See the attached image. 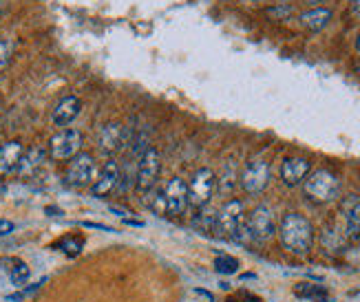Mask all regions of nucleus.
Segmentation results:
<instances>
[{"label":"nucleus","instance_id":"2eb2a0df","mask_svg":"<svg viewBox=\"0 0 360 302\" xmlns=\"http://www.w3.org/2000/svg\"><path fill=\"white\" fill-rule=\"evenodd\" d=\"M22 155H25V148L20 141H9V144L0 146V179L9 172H15Z\"/></svg>","mask_w":360,"mask_h":302},{"label":"nucleus","instance_id":"f3484780","mask_svg":"<svg viewBox=\"0 0 360 302\" xmlns=\"http://www.w3.org/2000/svg\"><path fill=\"white\" fill-rule=\"evenodd\" d=\"M44 157H46V150L44 148H31V150H25L22 159H20V164L18 168H15V172L20 174V177H31L44 162Z\"/></svg>","mask_w":360,"mask_h":302},{"label":"nucleus","instance_id":"f03ea898","mask_svg":"<svg viewBox=\"0 0 360 302\" xmlns=\"http://www.w3.org/2000/svg\"><path fill=\"white\" fill-rule=\"evenodd\" d=\"M219 236L230 238V241H239L245 243L250 241V232L245 225V216H243V203L241 201H228L221 212L217 214V230Z\"/></svg>","mask_w":360,"mask_h":302},{"label":"nucleus","instance_id":"9d476101","mask_svg":"<svg viewBox=\"0 0 360 302\" xmlns=\"http://www.w3.org/2000/svg\"><path fill=\"white\" fill-rule=\"evenodd\" d=\"M245 225H248L250 238H255V241H268L274 234V214L268 205H257V208L250 212Z\"/></svg>","mask_w":360,"mask_h":302},{"label":"nucleus","instance_id":"cd10ccee","mask_svg":"<svg viewBox=\"0 0 360 302\" xmlns=\"http://www.w3.org/2000/svg\"><path fill=\"white\" fill-rule=\"evenodd\" d=\"M44 212H46V214H51V216H60V214H62V210H58V208H46Z\"/></svg>","mask_w":360,"mask_h":302},{"label":"nucleus","instance_id":"6e6552de","mask_svg":"<svg viewBox=\"0 0 360 302\" xmlns=\"http://www.w3.org/2000/svg\"><path fill=\"white\" fill-rule=\"evenodd\" d=\"M270 183V166L263 159L250 162L241 172V185L248 195H261Z\"/></svg>","mask_w":360,"mask_h":302},{"label":"nucleus","instance_id":"a211bd4d","mask_svg":"<svg viewBox=\"0 0 360 302\" xmlns=\"http://www.w3.org/2000/svg\"><path fill=\"white\" fill-rule=\"evenodd\" d=\"M332 20V11L330 9H323V7H316V9H309L305 13H301V25L309 31H321L330 25Z\"/></svg>","mask_w":360,"mask_h":302},{"label":"nucleus","instance_id":"dca6fc26","mask_svg":"<svg viewBox=\"0 0 360 302\" xmlns=\"http://www.w3.org/2000/svg\"><path fill=\"white\" fill-rule=\"evenodd\" d=\"M80 100L73 98V95H69V98L60 100L58 106L53 108V124L56 126H67L71 124L77 115H80Z\"/></svg>","mask_w":360,"mask_h":302},{"label":"nucleus","instance_id":"4468645a","mask_svg":"<svg viewBox=\"0 0 360 302\" xmlns=\"http://www.w3.org/2000/svg\"><path fill=\"white\" fill-rule=\"evenodd\" d=\"M342 221H345L347 238L360 236V197H347L342 201Z\"/></svg>","mask_w":360,"mask_h":302},{"label":"nucleus","instance_id":"ddd939ff","mask_svg":"<svg viewBox=\"0 0 360 302\" xmlns=\"http://www.w3.org/2000/svg\"><path fill=\"white\" fill-rule=\"evenodd\" d=\"M309 170H311V164L307 162V159L290 157L283 162V166H281V179H283L285 185L294 188V185H299L307 179Z\"/></svg>","mask_w":360,"mask_h":302},{"label":"nucleus","instance_id":"9b49d317","mask_svg":"<svg viewBox=\"0 0 360 302\" xmlns=\"http://www.w3.org/2000/svg\"><path fill=\"white\" fill-rule=\"evenodd\" d=\"M98 141H100V148L106 155H115V152L127 148V144H129L131 139H129V133H127V129H124L122 124L111 122V124H104L102 129H100Z\"/></svg>","mask_w":360,"mask_h":302},{"label":"nucleus","instance_id":"0eeeda50","mask_svg":"<svg viewBox=\"0 0 360 302\" xmlns=\"http://www.w3.org/2000/svg\"><path fill=\"white\" fill-rule=\"evenodd\" d=\"M96 179V159L89 152H77L67 168V183L71 188H84L91 185Z\"/></svg>","mask_w":360,"mask_h":302},{"label":"nucleus","instance_id":"393cba45","mask_svg":"<svg viewBox=\"0 0 360 302\" xmlns=\"http://www.w3.org/2000/svg\"><path fill=\"white\" fill-rule=\"evenodd\" d=\"M265 13H268L272 20H288L292 15V7H270Z\"/></svg>","mask_w":360,"mask_h":302},{"label":"nucleus","instance_id":"6ab92c4d","mask_svg":"<svg viewBox=\"0 0 360 302\" xmlns=\"http://www.w3.org/2000/svg\"><path fill=\"white\" fill-rule=\"evenodd\" d=\"M294 294L305 300H321V302L327 298L325 287H321V284H311V282H299L294 287Z\"/></svg>","mask_w":360,"mask_h":302},{"label":"nucleus","instance_id":"4be33fe9","mask_svg":"<svg viewBox=\"0 0 360 302\" xmlns=\"http://www.w3.org/2000/svg\"><path fill=\"white\" fill-rule=\"evenodd\" d=\"M29 276H31V269H29V265H25V263H15V265L9 269V278H11V282L15 284V287H22V284L29 280Z\"/></svg>","mask_w":360,"mask_h":302},{"label":"nucleus","instance_id":"1a4fd4ad","mask_svg":"<svg viewBox=\"0 0 360 302\" xmlns=\"http://www.w3.org/2000/svg\"><path fill=\"white\" fill-rule=\"evenodd\" d=\"M162 199H164L166 214H173V216L184 214L188 208V183L179 177L170 179L162 190Z\"/></svg>","mask_w":360,"mask_h":302},{"label":"nucleus","instance_id":"bb28decb","mask_svg":"<svg viewBox=\"0 0 360 302\" xmlns=\"http://www.w3.org/2000/svg\"><path fill=\"white\" fill-rule=\"evenodd\" d=\"M82 225H84V228H96V230H104V232H113L111 228H106V225H100V223H91V221H84Z\"/></svg>","mask_w":360,"mask_h":302},{"label":"nucleus","instance_id":"5701e85b","mask_svg":"<svg viewBox=\"0 0 360 302\" xmlns=\"http://www.w3.org/2000/svg\"><path fill=\"white\" fill-rule=\"evenodd\" d=\"M11 55H13V44L9 40H0V71L7 69Z\"/></svg>","mask_w":360,"mask_h":302},{"label":"nucleus","instance_id":"412c9836","mask_svg":"<svg viewBox=\"0 0 360 302\" xmlns=\"http://www.w3.org/2000/svg\"><path fill=\"white\" fill-rule=\"evenodd\" d=\"M56 247L60 251H65L67 256H77V254H80L82 247H84V238L82 236H65Z\"/></svg>","mask_w":360,"mask_h":302},{"label":"nucleus","instance_id":"f8f14e48","mask_svg":"<svg viewBox=\"0 0 360 302\" xmlns=\"http://www.w3.org/2000/svg\"><path fill=\"white\" fill-rule=\"evenodd\" d=\"M120 179H122L120 164L117 162H106V166L100 172V177L91 185V195L96 199H106L108 195H113L115 190L120 188Z\"/></svg>","mask_w":360,"mask_h":302},{"label":"nucleus","instance_id":"20e7f679","mask_svg":"<svg viewBox=\"0 0 360 302\" xmlns=\"http://www.w3.org/2000/svg\"><path fill=\"white\" fill-rule=\"evenodd\" d=\"M217 188V177L210 168H201L195 172V177L188 183V205L195 210L206 208L212 192Z\"/></svg>","mask_w":360,"mask_h":302},{"label":"nucleus","instance_id":"b1692460","mask_svg":"<svg viewBox=\"0 0 360 302\" xmlns=\"http://www.w3.org/2000/svg\"><path fill=\"white\" fill-rule=\"evenodd\" d=\"M219 188H221V192H230V190L234 188V166H228L221 181H219Z\"/></svg>","mask_w":360,"mask_h":302},{"label":"nucleus","instance_id":"f257e3e1","mask_svg":"<svg viewBox=\"0 0 360 302\" xmlns=\"http://www.w3.org/2000/svg\"><path fill=\"white\" fill-rule=\"evenodd\" d=\"M278 238L281 245L292 254H305L311 243H314V228L303 214L290 212L281 221L278 228Z\"/></svg>","mask_w":360,"mask_h":302},{"label":"nucleus","instance_id":"aec40b11","mask_svg":"<svg viewBox=\"0 0 360 302\" xmlns=\"http://www.w3.org/2000/svg\"><path fill=\"white\" fill-rule=\"evenodd\" d=\"M214 269L219 274L230 276V274H237L239 272V261L234 256H228V254H219L214 258Z\"/></svg>","mask_w":360,"mask_h":302},{"label":"nucleus","instance_id":"c85d7f7f","mask_svg":"<svg viewBox=\"0 0 360 302\" xmlns=\"http://www.w3.org/2000/svg\"><path fill=\"white\" fill-rule=\"evenodd\" d=\"M307 5H316V3H321V0H305Z\"/></svg>","mask_w":360,"mask_h":302},{"label":"nucleus","instance_id":"423d86ee","mask_svg":"<svg viewBox=\"0 0 360 302\" xmlns=\"http://www.w3.org/2000/svg\"><path fill=\"white\" fill-rule=\"evenodd\" d=\"M82 148V133L80 131H60L58 135L51 137L49 141V157L53 162H69Z\"/></svg>","mask_w":360,"mask_h":302},{"label":"nucleus","instance_id":"39448f33","mask_svg":"<svg viewBox=\"0 0 360 302\" xmlns=\"http://www.w3.org/2000/svg\"><path fill=\"white\" fill-rule=\"evenodd\" d=\"M162 172V157L155 148H148L137 162V170H135V185L139 192H148V190L155 188Z\"/></svg>","mask_w":360,"mask_h":302},{"label":"nucleus","instance_id":"7c9ffc66","mask_svg":"<svg viewBox=\"0 0 360 302\" xmlns=\"http://www.w3.org/2000/svg\"><path fill=\"white\" fill-rule=\"evenodd\" d=\"M354 7H356V11H360V0H356V5H354Z\"/></svg>","mask_w":360,"mask_h":302},{"label":"nucleus","instance_id":"c756f323","mask_svg":"<svg viewBox=\"0 0 360 302\" xmlns=\"http://www.w3.org/2000/svg\"><path fill=\"white\" fill-rule=\"evenodd\" d=\"M356 49H358V51H360V36H358V38H356Z\"/></svg>","mask_w":360,"mask_h":302},{"label":"nucleus","instance_id":"a878e982","mask_svg":"<svg viewBox=\"0 0 360 302\" xmlns=\"http://www.w3.org/2000/svg\"><path fill=\"white\" fill-rule=\"evenodd\" d=\"M11 232H13V223H11V221L0 218V236H7Z\"/></svg>","mask_w":360,"mask_h":302},{"label":"nucleus","instance_id":"7ed1b4c3","mask_svg":"<svg viewBox=\"0 0 360 302\" xmlns=\"http://www.w3.org/2000/svg\"><path fill=\"white\" fill-rule=\"evenodd\" d=\"M303 192L311 203L325 205L336 201L340 192V183L336 179V174H332L330 170H316L303 181Z\"/></svg>","mask_w":360,"mask_h":302}]
</instances>
